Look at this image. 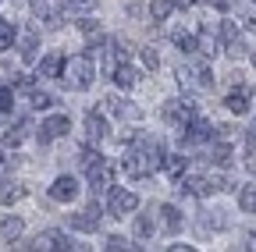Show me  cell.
<instances>
[{
    "label": "cell",
    "mask_w": 256,
    "mask_h": 252,
    "mask_svg": "<svg viewBox=\"0 0 256 252\" xmlns=\"http://www.w3.org/2000/svg\"><path fill=\"white\" fill-rule=\"evenodd\" d=\"M164 142H160L156 135H150V132H139L132 142H128V149H124V156H121V171L128 174V178H136V181H142V178H150V174H156V167L164 164Z\"/></svg>",
    "instance_id": "obj_1"
},
{
    "label": "cell",
    "mask_w": 256,
    "mask_h": 252,
    "mask_svg": "<svg viewBox=\"0 0 256 252\" xmlns=\"http://www.w3.org/2000/svg\"><path fill=\"white\" fill-rule=\"evenodd\" d=\"M92 75H96L92 53H75L68 64H64V78H68L72 89H89V85H92Z\"/></svg>",
    "instance_id": "obj_2"
},
{
    "label": "cell",
    "mask_w": 256,
    "mask_h": 252,
    "mask_svg": "<svg viewBox=\"0 0 256 252\" xmlns=\"http://www.w3.org/2000/svg\"><path fill=\"white\" fill-rule=\"evenodd\" d=\"M139 210V196L136 192H128V188H107V213L110 217H118V220H124L128 213H136Z\"/></svg>",
    "instance_id": "obj_3"
},
{
    "label": "cell",
    "mask_w": 256,
    "mask_h": 252,
    "mask_svg": "<svg viewBox=\"0 0 256 252\" xmlns=\"http://www.w3.org/2000/svg\"><path fill=\"white\" fill-rule=\"evenodd\" d=\"M68 132H72V117L68 114H50L40 128H36V139H40V146H50L54 139L68 135Z\"/></svg>",
    "instance_id": "obj_4"
},
{
    "label": "cell",
    "mask_w": 256,
    "mask_h": 252,
    "mask_svg": "<svg viewBox=\"0 0 256 252\" xmlns=\"http://www.w3.org/2000/svg\"><path fill=\"white\" fill-rule=\"evenodd\" d=\"M178 139H182V146H203V142H210V139H214V124H210V121H203V117L196 114V117H192L185 128L178 132Z\"/></svg>",
    "instance_id": "obj_5"
},
{
    "label": "cell",
    "mask_w": 256,
    "mask_h": 252,
    "mask_svg": "<svg viewBox=\"0 0 256 252\" xmlns=\"http://www.w3.org/2000/svg\"><path fill=\"white\" fill-rule=\"evenodd\" d=\"M192 117H196V103H192V100H168L164 103V121L171 124V128L182 132Z\"/></svg>",
    "instance_id": "obj_6"
},
{
    "label": "cell",
    "mask_w": 256,
    "mask_h": 252,
    "mask_svg": "<svg viewBox=\"0 0 256 252\" xmlns=\"http://www.w3.org/2000/svg\"><path fill=\"white\" fill-rule=\"evenodd\" d=\"M178 185H182L178 192H185V196H196V199H206V196H214V192H217V188H214V181H210V174H192V171H185Z\"/></svg>",
    "instance_id": "obj_7"
},
{
    "label": "cell",
    "mask_w": 256,
    "mask_h": 252,
    "mask_svg": "<svg viewBox=\"0 0 256 252\" xmlns=\"http://www.w3.org/2000/svg\"><path fill=\"white\" fill-rule=\"evenodd\" d=\"M32 7H36L40 21H46L50 28L64 25V18H68V4L64 0H32Z\"/></svg>",
    "instance_id": "obj_8"
},
{
    "label": "cell",
    "mask_w": 256,
    "mask_h": 252,
    "mask_svg": "<svg viewBox=\"0 0 256 252\" xmlns=\"http://www.w3.org/2000/svg\"><path fill=\"white\" fill-rule=\"evenodd\" d=\"M68 224H72V231H82V235H96L100 231V206H86V210H78V213H72L68 217Z\"/></svg>",
    "instance_id": "obj_9"
},
{
    "label": "cell",
    "mask_w": 256,
    "mask_h": 252,
    "mask_svg": "<svg viewBox=\"0 0 256 252\" xmlns=\"http://www.w3.org/2000/svg\"><path fill=\"white\" fill-rule=\"evenodd\" d=\"M86 174H89V185L100 192V188H110L114 185V167L104 160V156H96V160L86 164Z\"/></svg>",
    "instance_id": "obj_10"
},
{
    "label": "cell",
    "mask_w": 256,
    "mask_h": 252,
    "mask_svg": "<svg viewBox=\"0 0 256 252\" xmlns=\"http://www.w3.org/2000/svg\"><path fill=\"white\" fill-rule=\"evenodd\" d=\"M50 199H54V203H75V199H78V181H75L72 174L54 178V185H50Z\"/></svg>",
    "instance_id": "obj_11"
},
{
    "label": "cell",
    "mask_w": 256,
    "mask_h": 252,
    "mask_svg": "<svg viewBox=\"0 0 256 252\" xmlns=\"http://www.w3.org/2000/svg\"><path fill=\"white\" fill-rule=\"evenodd\" d=\"M107 135H110L107 114H100V110H89V114H86V139H89V142H104Z\"/></svg>",
    "instance_id": "obj_12"
},
{
    "label": "cell",
    "mask_w": 256,
    "mask_h": 252,
    "mask_svg": "<svg viewBox=\"0 0 256 252\" xmlns=\"http://www.w3.org/2000/svg\"><path fill=\"white\" fill-rule=\"evenodd\" d=\"M28 249H54V252H60V249H75V245H72V238L64 231H43Z\"/></svg>",
    "instance_id": "obj_13"
},
{
    "label": "cell",
    "mask_w": 256,
    "mask_h": 252,
    "mask_svg": "<svg viewBox=\"0 0 256 252\" xmlns=\"http://www.w3.org/2000/svg\"><path fill=\"white\" fill-rule=\"evenodd\" d=\"M104 110H107V114H114V117H124V121H128V117H132V121H139V117H142V110H139V107H128L121 96H107V100H104Z\"/></svg>",
    "instance_id": "obj_14"
},
{
    "label": "cell",
    "mask_w": 256,
    "mask_h": 252,
    "mask_svg": "<svg viewBox=\"0 0 256 252\" xmlns=\"http://www.w3.org/2000/svg\"><path fill=\"white\" fill-rule=\"evenodd\" d=\"M36 53H40V28L28 25L25 32H22V60H25V64H32Z\"/></svg>",
    "instance_id": "obj_15"
},
{
    "label": "cell",
    "mask_w": 256,
    "mask_h": 252,
    "mask_svg": "<svg viewBox=\"0 0 256 252\" xmlns=\"http://www.w3.org/2000/svg\"><path fill=\"white\" fill-rule=\"evenodd\" d=\"M210 164L214 167L232 164V139H210Z\"/></svg>",
    "instance_id": "obj_16"
},
{
    "label": "cell",
    "mask_w": 256,
    "mask_h": 252,
    "mask_svg": "<svg viewBox=\"0 0 256 252\" xmlns=\"http://www.w3.org/2000/svg\"><path fill=\"white\" fill-rule=\"evenodd\" d=\"M64 64H68V60H64L60 53H46V57L40 60V75H43V78H60Z\"/></svg>",
    "instance_id": "obj_17"
},
{
    "label": "cell",
    "mask_w": 256,
    "mask_h": 252,
    "mask_svg": "<svg viewBox=\"0 0 256 252\" xmlns=\"http://www.w3.org/2000/svg\"><path fill=\"white\" fill-rule=\"evenodd\" d=\"M22 231H25L22 217H0V238H4V242H18Z\"/></svg>",
    "instance_id": "obj_18"
},
{
    "label": "cell",
    "mask_w": 256,
    "mask_h": 252,
    "mask_svg": "<svg viewBox=\"0 0 256 252\" xmlns=\"http://www.w3.org/2000/svg\"><path fill=\"white\" fill-rule=\"evenodd\" d=\"M110 78H114V82H118L121 89H132V85L139 82V71H136L132 64H128V60H121V64L114 68V75H110Z\"/></svg>",
    "instance_id": "obj_19"
},
{
    "label": "cell",
    "mask_w": 256,
    "mask_h": 252,
    "mask_svg": "<svg viewBox=\"0 0 256 252\" xmlns=\"http://www.w3.org/2000/svg\"><path fill=\"white\" fill-rule=\"evenodd\" d=\"M25 196V188L18 185V181H8V178H0V206H11V203H18Z\"/></svg>",
    "instance_id": "obj_20"
},
{
    "label": "cell",
    "mask_w": 256,
    "mask_h": 252,
    "mask_svg": "<svg viewBox=\"0 0 256 252\" xmlns=\"http://www.w3.org/2000/svg\"><path fill=\"white\" fill-rule=\"evenodd\" d=\"M160 217H164V231H168V235H178V231H182V210H178V206L164 203V206H160Z\"/></svg>",
    "instance_id": "obj_21"
},
{
    "label": "cell",
    "mask_w": 256,
    "mask_h": 252,
    "mask_svg": "<svg viewBox=\"0 0 256 252\" xmlns=\"http://www.w3.org/2000/svg\"><path fill=\"white\" fill-rule=\"evenodd\" d=\"M203 220H200V231L203 235H210V231H224L228 228V217H224L220 210H214V213H200Z\"/></svg>",
    "instance_id": "obj_22"
},
{
    "label": "cell",
    "mask_w": 256,
    "mask_h": 252,
    "mask_svg": "<svg viewBox=\"0 0 256 252\" xmlns=\"http://www.w3.org/2000/svg\"><path fill=\"white\" fill-rule=\"evenodd\" d=\"M224 107H228L232 114H246L249 110V92L246 89H232L228 96H224Z\"/></svg>",
    "instance_id": "obj_23"
},
{
    "label": "cell",
    "mask_w": 256,
    "mask_h": 252,
    "mask_svg": "<svg viewBox=\"0 0 256 252\" xmlns=\"http://www.w3.org/2000/svg\"><path fill=\"white\" fill-rule=\"evenodd\" d=\"M171 39H174V46H178L182 53H188V57L200 50V39L192 36V32H182V28H178V32H171Z\"/></svg>",
    "instance_id": "obj_24"
},
{
    "label": "cell",
    "mask_w": 256,
    "mask_h": 252,
    "mask_svg": "<svg viewBox=\"0 0 256 252\" xmlns=\"http://www.w3.org/2000/svg\"><path fill=\"white\" fill-rule=\"evenodd\" d=\"M28 135V117H18L11 128H8V135H4V142L8 146H22V139Z\"/></svg>",
    "instance_id": "obj_25"
},
{
    "label": "cell",
    "mask_w": 256,
    "mask_h": 252,
    "mask_svg": "<svg viewBox=\"0 0 256 252\" xmlns=\"http://www.w3.org/2000/svg\"><path fill=\"white\" fill-rule=\"evenodd\" d=\"M28 103L36 107V110H50V107L57 103V96H54V92H43V89H32V92H28Z\"/></svg>",
    "instance_id": "obj_26"
},
{
    "label": "cell",
    "mask_w": 256,
    "mask_h": 252,
    "mask_svg": "<svg viewBox=\"0 0 256 252\" xmlns=\"http://www.w3.org/2000/svg\"><path fill=\"white\" fill-rule=\"evenodd\" d=\"M238 210H242V213H256V185H242V192H238Z\"/></svg>",
    "instance_id": "obj_27"
},
{
    "label": "cell",
    "mask_w": 256,
    "mask_h": 252,
    "mask_svg": "<svg viewBox=\"0 0 256 252\" xmlns=\"http://www.w3.org/2000/svg\"><path fill=\"white\" fill-rule=\"evenodd\" d=\"M160 167H164L171 178H182L185 174V156H178V153H168L164 156V164H160Z\"/></svg>",
    "instance_id": "obj_28"
},
{
    "label": "cell",
    "mask_w": 256,
    "mask_h": 252,
    "mask_svg": "<svg viewBox=\"0 0 256 252\" xmlns=\"http://www.w3.org/2000/svg\"><path fill=\"white\" fill-rule=\"evenodd\" d=\"M192 75H196V85H200V89H214V75H210V64H206V60H196Z\"/></svg>",
    "instance_id": "obj_29"
},
{
    "label": "cell",
    "mask_w": 256,
    "mask_h": 252,
    "mask_svg": "<svg viewBox=\"0 0 256 252\" xmlns=\"http://www.w3.org/2000/svg\"><path fill=\"white\" fill-rule=\"evenodd\" d=\"M11 46H14V25L8 18H0V53L11 50Z\"/></svg>",
    "instance_id": "obj_30"
},
{
    "label": "cell",
    "mask_w": 256,
    "mask_h": 252,
    "mask_svg": "<svg viewBox=\"0 0 256 252\" xmlns=\"http://www.w3.org/2000/svg\"><path fill=\"white\" fill-rule=\"evenodd\" d=\"M220 43H224V46L238 43V25H235L232 18H224V21H220Z\"/></svg>",
    "instance_id": "obj_31"
},
{
    "label": "cell",
    "mask_w": 256,
    "mask_h": 252,
    "mask_svg": "<svg viewBox=\"0 0 256 252\" xmlns=\"http://www.w3.org/2000/svg\"><path fill=\"white\" fill-rule=\"evenodd\" d=\"M171 11H174V0H153V4H150V14H153L156 21H164Z\"/></svg>",
    "instance_id": "obj_32"
},
{
    "label": "cell",
    "mask_w": 256,
    "mask_h": 252,
    "mask_svg": "<svg viewBox=\"0 0 256 252\" xmlns=\"http://www.w3.org/2000/svg\"><path fill=\"white\" fill-rule=\"evenodd\" d=\"M153 217L150 213H142V217H136V238H153Z\"/></svg>",
    "instance_id": "obj_33"
},
{
    "label": "cell",
    "mask_w": 256,
    "mask_h": 252,
    "mask_svg": "<svg viewBox=\"0 0 256 252\" xmlns=\"http://www.w3.org/2000/svg\"><path fill=\"white\" fill-rule=\"evenodd\" d=\"M11 110H14V89L0 85V114H11Z\"/></svg>",
    "instance_id": "obj_34"
},
{
    "label": "cell",
    "mask_w": 256,
    "mask_h": 252,
    "mask_svg": "<svg viewBox=\"0 0 256 252\" xmlns=\"http://www.w3.org/2000/svg\"><path fill=\"white\" fill-rule=\"evenodd\" d=\"M64 4H68V14H89L96 0H64Z\"/></svg>",
    "instance_id": "obj_35"
},
{
    "label": "cell",
    "mask_w": 256,
    "mask_h": 252,
    "mask_svg": "<svg viewBox=\"0 0 256 252\" xmlns=\"http://www.w3.org/2000/svg\"><path fill=\"white\" fill-rule=\"evenodd\" d=\"M142 64H146L150 71H156V68H160V53H156L153 46H142Z\"/></svg>",
    "instance_id": "obj_36"
},
{
    "label": "cell",
    "mask_w": 256,
    "mask_h": 252,
    "mask_svg": "<svg viewBox=\"0 0 256 252\" xmlns=\"http://www.w3.org/2000/svg\"><path fill=\"white\" fill-rule=\"evenodd\" d=\"M11 89H25V92H32V89H36V78H32V75H18V78H11Z\"/></svg>",
    "instance_id": "obj_37"
},
{
    "label": "cell",
    "mask_w": 256,
    "mask_h": 252,
    "mask_svg": "<svg viewBox=\"0 0 256 252\" xmlns=\"http://www.w3.org/2000/svg\"><path fill=\"white\" fill-rule=\"evenodd\" d=\"M104 249H110V252H121V249H128V238H121V235H110Z\"/></svg>",
    "instance_id": "obj_38"
},
{
    "label": "cell",
    "mask_w": 256,
    "mask_h": 252,
    "mask_svg": "<svg viewBox=\"0 0 256 252\" xmlns=\"http://www.w3.org/2000/svg\"><path fill=\"white\" fill-rule=\"evenodd\" d=\"M242 25L249 28V32H252V36H256V14H252V11H246V14H242Z\"/></svg>",
    "instance_id": "obj_39"
},
{
    "label": "cell",
    "mask_w": 256,
    "mask_h": 252,
    "mask_svg": "<svg viewBox=\"0 0 256 252\" xmlns=\"http://www.w3.org/2000/svg\"><path fill=\"white\" fill-rule=\"evenodd\" d=\"M210 4H214V7H217V11H228V7H232V4H235V0H210Z\"/></svg>",
    "instance_id": "obj_40"
},
{
    "label": "cell",
    "mask_w": 256,
    "mask_h": 252,
    "mask_svg": "<svg viewBox=\"0 0 256 252\" xmlns=\"http://www.w3.org/2000/svg\"><path fill=\"white\" fill-rule=\"evenodd\" d=\"M8 164H11V160H8V156H4V153H0V174H4V171H8Z\"/></svg>",
    "instance_id": "obj_41"
},
{
    "label": "cell",
    "mask_w": 256,
    "mask_h": 252,
    "mask_svg": "<svg viewBox=\"0 0 256 252\" xmlns=\"http://www.w3.org/2000/svg\"><path fill=\"white\" fill-rule=\"evenodd\" d=\"M246 249H252V252H256V235H249V238H246Z\"/></svg>",
    "instance_id": "obj_42"
}]
</instances>
